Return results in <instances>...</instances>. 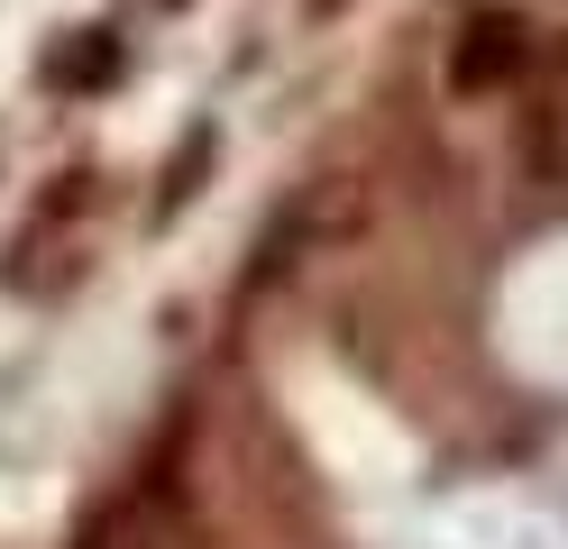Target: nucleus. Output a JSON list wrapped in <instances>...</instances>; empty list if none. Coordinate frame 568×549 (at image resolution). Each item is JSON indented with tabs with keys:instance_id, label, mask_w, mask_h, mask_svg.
<instances>
[{
	"instance_id": "nucleus-2",
	"label": "nucleus",
	"mask_w": 568,
	"mask_h": 549,
	"mask_svg": "<svg viewBox=\"0 0 568 549\" xmlns=\"http://www.w3.org/2000/svg\"><path fill=\"white\" fill-rule=\"evenodd\" d=\"M111 73H120V37H111V28H83L74 47L47 55V83H64V92H74V83L92 92V83H111Z\"/></svg>"
},
{
	"instance_id": "nucleus-4",
	"label": "nucleus",
	"mask_w": 568,
	"mask_h": 549,
	"mask_svg": "<svg viewBox=\"0 0 568 549\" xmlns=\"http://www.w3.org/2000/svg\"><path fill=\"white\" fill-rule=\"evenodd\" d=\"M165 10H174V0H165Z\"/></svg>"
},
{
	"instance_id": "nucleus-3",
	"label": "nucleus",
	"mask_w": 568,
	"mask_h": 549,
	"mask_svg": "<svg viewBox=\"0 0 568 549\" xmlns=\"http://www.w3.org/2000/svg\"><path fill=\"white\" fill-rule=\"evenodd\" d=\"M202 165H211V129H193V138H184V156H174V174H165L156 211H184V202L202 193Z\"/></svg>"
},
{
	"instance_id": "nucleus-1",
	"label": "nucleus",
	"mask_w": 568,
	"mask_h": 549,
	"mask_svg": "<svg viewBox=\"0 0 568 549\" xmlns=\"http://www.w3.org/2000/svg\"><path fill=\"white\" fill-rule=\"evenodd\" d=\"M523 64H531L523 19H514V10H477L468 28H458V47H449V83H458V92H505Z\"/></svg>"
}]
</instances>
